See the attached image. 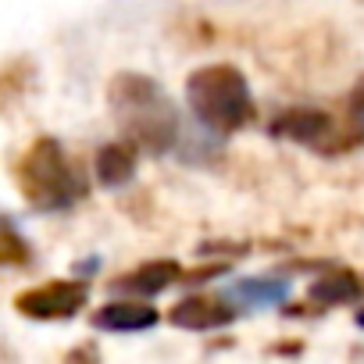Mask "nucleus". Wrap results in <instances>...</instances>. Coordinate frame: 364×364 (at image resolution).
<instances>
[{"label":"nucleus","mask_w":364,"mask_h":364,"mask_svg":"<svg viewBox=\"0 0 364 364\" xmlns=\"http://www.w3.org/2000/svg\"><path fill=\"white\" fill-rule=\"evenodd\" d=\"M111 111H114L125 139L139 150L164 154L178 139L175 104L146 75H118L111 86Z\"/></svg>","instance_id":"1"},{"label":"nucleus","mask_w":364,"mask_h":364,"mask_svg":"<svg viewBox=\"0 0 364 364\" xmlns=\"http://www.w3.org/2000/svg\"><path fill=\"white\" fill-rule=\"evenodd\" d=\"M186 97L193 114L215 132H236L254 118L250 86L232 65H204L190 75Z\"/></svg>","instance_id":"2"},{"label":"nucleus","mask_w":364,"mask_h":364,"mask_svg":"<svg viewBox=\"0 0 364 364\" xmlns=\"http://www.w3.org/2000/svg\"><path fill=\"white\" fill-rule=\"evenodd\" d=\"M22 190L36 208L54 211L75 204L86 193V182L75 175V168L54 139H36L22 161Z\"/></svg>","instance_id":"3"},{"label":"nucleus","mask_w":364,"mask_h":364,"mask_svg":"<svg viewBox=\"0 0 364 364\" xmlns=\"http://www.w3.org/2000/svg\"><path fill=\"white\" fill-rule=\"evenodd\" d=\"M82 304H86V286L82 282H47V286L18 296V311L29 314V318H43V321L72 318Z\"/></svg>","instance_id":"4"},{"label":"nucleus","mask_w":364,"mask_h":364,"mask_svg":"<svg viewBox=\"0 0 364 364\" xmlns=\"http://www.w3.org/2000/svg\"><path fill=\"white\" fill-rule=\"evenodd\" d=\"M272 132L279 139H293V143H304V146H321L332 136V118L318 107H293V111L275 118Z\"/></svg>","instance_id":"5"},{"label":"nucleus","mask_w":364,"mask_h":364,"mask_svg":"<svg viewBox=\"0 0 364 364\" xmlns=\"http://www.w3.org/2000/svg\"><path fill=\"white\" fill-rule=\"evenodd\" d=\"M232 321V307L211 296H186L182 304L171 307V325L190 328V332H211Z\"/></svg>","instance_id":"6"},{"label":"nucleus","mask_w":364,"mask_h":364,"mask_svg":"<svg viewBox=\"0 0 364 364\" xmlns=\"http://www.w3.org/2000/svg\"><path fill=\"white\" fill-rule=\"evenodd\" d=\"M93 325L104 332H143L157 325V311L150 304H132V300H118L107 304L93 314Z\"/></svg>","instance_id":"7"},{"label":"nucleus","mask_w":364,"mask_h":364,"mask_svg":"<svg viewBox=\"0 0 364 364\" xmlns=\"http://www.w3.org/2000/svg\"><path fill=\"white\" fill-rule=\"evenodd\" d=\"M97 178L104 182L107 190L125 186V182L136 175V146L132 143H111L97 154Z\"/></svg>","instance_id":"8"},{"label":"nucleus","mask_w":364,"mask_h":364,"mask_svg":"<svg viewBox=\"0 0 364 364\" xmlns=\"http://www.w3.org/2000/svg\"><path fill=\"white\" fill-rule=\"evenodd\" d=\"M175 279H178V264L175 261H150V264L136 268L132 275H125L122 279V289H129L136 296H154V293L168 289Z\"/></svg>","instance_id":"9"},{"label":"nucleus","mask_w":364,"mask_h":364,"mask_svg":"<svg viewBox=\"0 0 364 364\" xmlns=\"http://www.w3.org/2000/svg\"><path fill=\"white\" fill-rule=\"evenodd\" d=\"M311 296L318 304H350L360 296V282L350 275V272H339V275H328V279H318L311 286Z\"/></svg>","instance_id":"10"},{"label":"nucleus","mask_w":364,"mask_h":364,"mask_svg":"<svg viewBox=\"0 0 364 364\" xmlns=\"http://www.w3.org/2000/svg\"><path fill=\"white\" fill-rule=\"evenodd\" d=\"M247 304H275V300H282L286 293H289V286L286 282H257V279H250V282H243L240 289H236Z\"/></svg>","instance_id":"11"},{"label":"nucleus","mask_w":364,"mask_h":364,"mask_svg":"<svg viewBox=\"0 0 364 364\" xmlns=\"http://www.w3.org/2000/svg\"><path fill=\"white\" fill-rule=\"evenodd\" d=\"M350 104H353V111H357V114L364 111V79L357 82V90H353V97H350Z\"/></svg>","instance_id":"12"},{"label":"nucleus","mask_w":364,"mask_h":364,"mask_svg":"<svg viewBox=\"0 0 364 364\" xmlns=\"http://www.w3.org/2000/svg\"><path fill=\"white\" fill-rule=\"evenodd\" d=\"M357 325H360V328H364V311H357Z\"/></svg>","instance_id":"13"}]
</instances>
